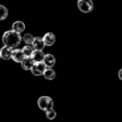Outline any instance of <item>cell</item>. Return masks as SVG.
<instances>
[{
	"label": "cell",
	"instance_id": "9a60e30c",
	"mask_svg": "<svg viewBox=\"0 0 122 122\" xmlns=\"http://www.w3.org/2000/svg\"><path fill=\"white\" fill-rule=\"evenodd\" d=\"M21 50H22L23 54H24V55L25 57H31V55L33 54V51H34V49L30 45H25Z\"/></svg>",
	"mask_w": 122,
	"mask_h": 122
},
{
	"label": "cell",
	"instance_id": "3957f363",
	"mask_svg": "<svg viewBox=\"0 0 122 122\" xmlns=\"http://www.w3.org/2000/svg\"><path fill=\"white\" fill-rule=\"evenodd\" d=\"M77 6L82 13L88 14L91 12L94 9V4L92 0H78Z\"/></svg>",
	"mask_w": 122,
	"mask_h": 122
},
{
	"label": "cell",
	"instance_id": "8992f818",
	"mask_svg": "<svg viewBox=\"0 0 122 122\" xmlns=\"http://www.w3.org/2000/svg\"><path fill=\"white\" fill-rule=\"evenodd\" d=\"M44 44L46 46H52L54 44L56 41V37L53 33H46L42 38Z\"/></svg>",
	"mask_w": 122,
	"mask_h": 122
},
{
	"label": "cell",
	"instance_id": "8fae6325",
	"mask_svg": "<svg viewBox=\"0 0 122 122\" xmlns=\"http://www.w3.org/2000/svg\"><path fill=\"white\" fill-rule=\"evenodd\" d=\"M44 55H45V54L43 52V50H34V49L31 58L34 61V63H36V62H43Z\"/></svg>",
	"mask_w": 122,
	"mask_h": 122
},
{
	"label": "cell",
	"instance_id": "7a4b0ae2",
	"mask_svg": "<svg viewBox=\"0 0 122 122\" xmlns=\"http://www.w3.org/2000/svg\"><path fill=\"white\" fill-rule=\"evenodd\" d=\"M38 106L44 111L52 110L54 108V100L49 96H41L38 100Z\"/></svg>",
	"mask_w": 122,
	"mask_h": 122
},
{
	"label": "cell",
	"instance_id": "2e32d148",
	"mask_svg": "<svg viewBox=\"0 0 122 122\" xmlns=\"http://www.w3.org/2000/svg\"><path fill=\"white\" fill-rule=\"evenodd\" d=\"M34 39V35L31 34H25L24 35V37H23V40H24V42L27 45H30V44H32Z\"/></svg>",
	"mask_w": 122,
	"mask_h": 122
},
{
	"label": "cell",
	"instance_id": "52a82bcc",
	"mask_svg": "<svg viewBox=\"0 0 122 122\" xmlns=\"http://www.w3.org/2000/svg\"><path fill=\"white\" fill-rule=\"evenodd\" d=\"M43 62H44V64L45 65V66L47 67V68H52V67H54V65H55L56 59H55V57H54L53 54H48L44 55Z\"/></svg>",
	"mask_w": 122,
	"mask_h": 122
},
{
	"label": "cell",
	"instance_id": "7c38bea8",
	"mask_svg": "<svg viewBox=\"0 0 122 122\" xmlns=\"http://www.w3.org/2000/svg\"><path fill=\"white\" fill-rule=\"evenodd\" d=\"M12 30L15 31L19 34H21L25 30V24H24V22L20 20L15 21L12 25Z\"/></svg>",
	"mask_w": 122,
	"mask_h": 122
},
{
	"label": "cell",
	"instance_id": "9c48e42d",
	"mask_svg": "<svg viewBox=\"0 0 122 122\" xmlns=\"http://www.w3.org/2000/svg\"><path fill=\"white\" fill-rule=\"evenodd\" d=\"M32 47L34 50H43L45 47L43 39L40 37H36L34 39L32 43Z\"/></svg>",
	"mask_w": 122,
	"mask_h": 122
},
{
	"label": "cell",
	"instance_id": "d6986e66",
	"mask_svg": "<svg viewBox=\"0 0 122 122\" xmlns=\"http://www.w3.org/2000/svg\"><path fill=\"white\" fill-rule=\"evenodd\" d=\"M0 59H1V57H0Z\"/></svg>",
	"mask_w": 122,
	"mask_h": 122
},
{
	"label": "cell",
	"instance_id": "5bb4252c",
	"mask_svg": "<svg viewBox=\"0 0 122 122\" xmlns=\"http://www.w3.org/2000/svg\"><path fill=\"white\" fill-rule=\"evenodd\" d=\"M8 15H9V10H8V9L4 5L0 4V21L6 19Z\"/></svg>",
	"mask_w": 122,
	"mask_h": 122
},
{
	"label": "cell",
	"instance_id": "ba28073f",
	"mask_svg": "<svg viewBox=\"0 0 122 122\" xmlns=\"http://www.w3.org/2000/svg\"><path fill=\"white\" fill-rule=\"evenodd\" d=\"M25 56L23 54L22 50L21 49H14L13 50V53H12V56H11V59H13V60L16 63H21L22 60L24 59Z\"/></svg>",
	"mask_w": 122,
	"mask_h": 122
},
{
	"label": "cell",
	"instance_id": "4fadbf2b",
	"mask_svg": "<svg viewBox=\"0 0 122 122\" xmlns=\"http://www.w3.org/2000/svg\"><path fill=\"white\" fill-rule=\"evenodd\" d=\"M44 78L46 80H52L55 78L56 76V73L52 68H46L45 71L44 72Z\"/></svg>",
	"mask_w": 122,
	"mask_h": 122
},
{
	"label": "cell",
	"instance_id": "6da1fadb",
	"mask_svg": "<svg viewBox=\"0 0 122 122\" xmlns=\"http://www.w3.org/2000/svg\"><path fill=\"white\" fill-rule=\"evenodd\" d=\"M3 43L5 46L11 48H17L22 41V37L20 34L14 30L6 31L2 38Z\"/></svg>",
	"mask_w": 122,
	"mask_h": 122
},
{
	"label": "cell",
	"instance_id": "e0dca14e",
	"mask_svg": "<svg viewBox=\"0 0 122 122\" xmlns=\"http://www.w3.org/2000/svg\"><path fill=\"white\" fill-rule=\"evenodd\" d=\"M45 115H46L47 119H49V120H54V119H55L56 115H57V113H56L55 110H54V109H52V110L45 111Z\"/></svg>",
	"mask_w": 122,
	"mask_h": 122
},
{
	"label": "cell",
	"instance_id": "277c9868",
	"mask_svg": "<svg viewBox=\"0 0 122 122\" xmlns=\"http://www.w3.org/2000/svg\"><path fill=\"white\" fill-rule=\"evenodd\" d=\"M46 68L45 65L44 64V62H36L34 64L32 69H31V72L35 76H41L44 75V72L45 71Z\"/></svg>",
	"mask_w": 122,
	"mask_h": 122
},
{
	"label": "cell",
	"instance_id": "30bf717a",
	"mask_svg": "<svg viewBox=\"0 0 122 122\" xmlns=\"http://www.w3.org/2000/svg\"><path fill=\"white\" fill-rule=\"evenodd\" d=\"M34 64V61L33 60L31 57H24V59L21 62V66L24 70H30Z\"/></svg>",
	"mask_w": 122,
	"mask_h": 122
},
{
	"label": "cell",
	"instance_id": "ac0fdd59",
	"mask_svg": "<svg viewBox=\"0 0 122 122\" xmlns=\"http://www.w3.org/2000/svg\"><path fill=\"white\" fill-rule=\"evenodd\" d=\"M121 73H122V70L120 69V71H119V79L120 80H122V77H121Z\"/></svg>",
	"mask_w": 122,
	"mask_h": 122
},
{
	"label": "cell",
	"instance_id": "5b68a950",
	"mask_svg": "<svg viewBox=\"0 0 122 122\" xmlns=\"http://www.w3.org/2000/svg\"><path fill=\"white\" fill-rule=\"evenodd\" d=\"M13 50H14V48L4 45L0 49V57L5 60H9L11 59V56H12Z\"/></svg>",
	"mask_w": 122,
	"mask_h": 122
}]
</instances>
